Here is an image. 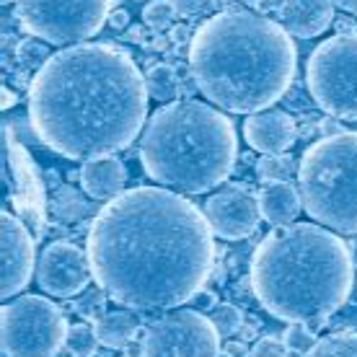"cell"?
<instances>
[{
  "label": "cell",
  "mask_w": 357,
  "mask_h": 357,
  "mask_svg": "<svg viewBox=\"0 0 357 357\" xmlns=\"http://www.w3.org/2000/svg\"><path fill=\"white\" fill-rule=\"evenodd\" d=\"M86 254L112 301L132 311H171L205 287L215 241L205 213L184 195L135 187L98 210Z\"/></svg>",
  "instance_id": "1"
},
{
  "label": "cell",
  "mask_w": 357,
  "mask_h": 357,
  "mask_svg": "<svg viewBox=\"0 0 357 357\" xmlns=\"http://www.w3.org/2000/svg\"><path fill=\"white\" fill-rule=\"evenodd\" d=\"M145 75L112 45L65 47L29 86V119L39 140L73 161L130 148L148 114Z\"/></svg>",
  "instance_id": "2"
},
{
  "label": "cell",
  "mask_w": 357,
  "mask_h": 357,
  "mask_svg": "<svg viewBox=\"0 0 357 357\" xmlns=\"http://www.w3.org/2000/svg\"><path fill=\"white\" fill-rule=\"evenodd\" d=\"M295 65L287 29L246 10L215 13L189 45L197 89L233 114H257L280 101L293 83Z\"/></svg>",
  "instance_id": "3"
},
{
  "label": "cell",
  "mask_w": 357,
  "mask_h": 357,
  "mask_svg": "<svg viewBox=\"0 0 357 357\" xmlns=\"http://www.w3.org/2000/svg\"><path fill=\"white\" fill-rule=\"evenodd\" d=\"M355 267L347 243L313 223L277 225L251 257L254 295L275 319L321 329L347 303Z\"/></svg>",
  "instance_id": "4"
},
{
  "label": "cell",
  "mask_w": 357,
  "mask_h": 357,
  "mask_svg": "<svg viewBox=\"0 0 357 357\" xmlns=\"http://www.w3.org/2000/svg\"><path fill=\"white\" fill-rule=\"evenodd\" d=\"M238 155L233 122L205 101H169L148 119L140 145L145 174L181 195H205L231 176Z\"/></svg>",
  "instance_id": "5"
},
{
  "label": "cell",
  "mask_w": 357,
  "mask_h": 357,
  "mask_svg": "<svg viewBox=\"0 0 357 357\" xmlns=\"http://www.w3.org/2000/svg\"><path fill=\"white\" fill-rule=\"evenodd\" d=\"M298 184L305 213L340 233H357V132L321 137L301 158Z\"/></svg>",
  "instance_id": "6"
},
{
  "label": "cell",
  "mask_w": 357,
  "mask_h": 357,
  "mask_svg": "<svg viewBox=\"0 0 357 357\" xmlns=\"http://www.w3.org/2000/svg\"><path fill=\"white\" fill-rule=\"evenodd\" d=\"M63 311L42 295H21L0 308V340L6 357H54L68 342Z\"/></svg>",
  "instance_id": "7"
},
{
  "label": "cell",
  "mask_w": 357,
  "mask_h": 357,
  "mask_svg": "<svg viewBox=\"0 0 357 357\" xmlns=\"http://www.w3.org/2000/svg\"><path fill=\"white\" fill-rule=\"evenodd\" d=\"M305 83L313 101L337 119H357V31L321 42L308 57Z\"/></svg>",
  "instance_id": "8"
},
{
  "label": "cell",
  "mask_w": 357,
  "mask_h": 357,
  "mask_svg": "<svg viewBox=\"0 0 357 357\" xmlns=\"http://www.w3.org/2000/svg\"><path fill=\"white\" fill-rule=\"evenodd\" d=\"M21 26L47 45L75 47L109 24L112 0H16Z\"/></svg>",
  "instance_id": "9"
},
{
  "label": "cell",
  "mask_w": 357,
  "mask_h": 357,
  "mask_svg": "<svg viewBox=\"0 0 357 357\" xmlns=\"http://www.w3.org/2000/svg\"><path fill=\"white\" fill-rule=\"evenodd\" d=\"M143 357H218L220 334L210 316L195 308H171L145 329Z\"/></svg>",
  "instance_id": "10"
},
{
  "label": "cell",
  "mask_w": 357,
  "mask_h": 357,
  "mask_svg": "<svg viewBox=\"0 0 357 357\" xmlns=\"http://www.w3.org/2000/svg\"><path fill=\"white\" fill-rule=\"evenodd\" d=\"M91 272L89 254H83L75 243L54 241L39 254V267H36V280L50 295L57 298H70L86 290Z\"/></svg>",
  "instance_id": "11"
},
{
  "label": "cell",
  "mask_w": 357,
  "mask_h": 357,
  "mask_svg": "<svg viewBox=\"0 0 357 357\" xmlns=\"http://www.w3.org/2000/svg\"><path fill=\"white\" fill-rule=\"evenodd\" d=\"M205 218L215 236L225 241L246 238L259 225V197L243 187H225L205 202Z\"/></svg>",
  "instance_id": "12"
},
{
  "label": "cell",
  "mask_w": 357,
  "mask_h": 357,
  "mask_svg": "<svg viewBox=\"0 0 357 357\" xmlns=\"http://www.w3.org/2000/svg\"><path fill=\"white\" fill-rule=\"evenodd\" d=\"M0 254H3V285L0 295L8 301L24 290L34 272V238L16 215L3 210L0 215Z\"/></svg>",
  "instance_id": "13"
},
{
  "label": "cell",
  "mask_w": 357,
  "mask_h": 357,
  "mask_svg": "<svg viewBox=\"0 0 357 357\" xmlns=\"http://www.w3.org/2000/svg\"><path fill=\"white\" fill-rule=\"evenodd\" d=\"M295 122L287 112L280 109H264L257 114L246 116L243 122V137L254 151L264 155H277L287 151L295 143Z\"/></svg>",
  "instance_id": "14"
},
{
  "label": "cell",
  "mask_w": 357,
  "mask_h": 357,
  "mask_svg": "<svg viewBox=\"0 0 357 357\" xmlns=\"http://www.w3.org/2000/svg\"><path fill=\"white\" fill-rule=\"evenodd\" d=\"M280 18L287 34L311 39L329 29L334 21V6L331 0H285L280 8Z\"/></svg>",
  "instance_id": "15"
},
{
  "label": "cell",
  "mask_w": 357,
  "mask_h": 357,
  "mask_svg": "<svg viewBox=\"0 0 357 357\" xmlns=\"http://www.w3.org/2000/svg\"><path fill=\"white\" fill-rule=\"evenodd\" d=\"M127 181V169L119 158H96L86 161L81 169V184L93 199H114L122 195Z\"/></svg>",
  "instance_id": "16"
},
{
  "label": "cell",
  "mask_w": 357,
  "mask_h": 357,
  "mask_svg": "<svg viewBox=\"0 0 357 357\" xmlns=\"http://www.w3.org/2000/svg\"><path fill=\"white\" fill-rule=\"evenodd\" d=\"M301 207H303L301 192L290 181H264L259 192V210L267 223L287 225L298 218Z\"/></svg>",
  "instance_id": "17"
},
{
  "label": "cell",
  "mask_w": 357,
  "mask_h": 357,
  "mask_svg": "<svg viewBox=\"0 0 357 357\" xmlns=\"http://www.w3.org/2000/svg\"><path fill=\"white\" fill-rule=\"evenodd\" d=\"M98 342L107 344L109 349H125L132 344L137 334V319L130 311H109L96 321Z\"/></svg>",
  "instance_id": "18"
},
{
  "label": "cell",
  "mask_w": 357,
  "mask_h": 357,
  "mask_svg": "<svg viewBox=\"0 0 357 357\" xmlns=\"http://www.w3.org/2000/svg\"><path fill=\"white\" fill-rule=\"evenodd\" d=\"M305 357H357V331H337L316 342Z\"/></svg>",
  "instance_id": "19"
},
{
  "label": "cell",
  "mask_w": 357,
  "mask_h": 357,
  "mask_svg": "<svg viewBox=\"0 0 357 357\" xmlns=\"http://www.w3.org/2000/svg\"><path fill=\"white\" fill-rule=\"evenodd\" d=\"M148 96L155 101H174L178 96V75L171 65H155L145 75Z\"/></svg>",
  "instance_id": "20"
},
{
  "label": "cell",
  "mask_w": 357,
  "mask_h": 357,
  "mask_svg": "<svg viewBox=\"0 0 357 357\" xmlns=\"http://www.w3.org/2000/svg\"><path fill=\"white\" fill-rule=\"evenodd\" d=\"M98 334L96 326L91 324H75L68 331V342H65V349L70 352L73 357H93L98 349Z\"/></svg>",
  "instance_id": "21"
},
{
  "label": "cell",
  "mask_w": 357,
  "mask_h": 357,
  "mask_svg": "<svg viewBox=\"0 0 357 357\" xmlns=\"http://www.w3.org/2000/svg\"><path fill=\"white\" fill-rule=\"evenodd\" d=\"M210 321L215 324V329L220 337H231L236 331H241L243 326V313L231 303H223L218 305L213 313H210Z\"/></svg>",
  "instance_id": "22"
},
{
  "label": "cell",
  "mask_w": 357,
  "mask_h": 357,
  "mask_svg": "<svg viewBox=\"0 0 357 357\" xmlns=\"http://www.w3.org/2000/svg\"><path fill=\"white\" fill-rule=\"evenodd\" d=\"M143 18H145V24H148L153 31H166V29H171V24H174L176 13H174V8H171L169 0H153V3H148V6H145Z\"/></svg>",
  "instance_id": "23"
},
{
  "label": "cell",
  "mask_w": 357,
  "mask_h": 357,
  "mask_svg": "<svg viewBox=\"0 0 357 357\" xmlns=\"http://www.w3.org/2000/svg\"><path fill=\"white\" fill-rule=\"evenodd\" d=\"M18 54V63L24 65V68H29V70H36L39 65H45L52 54H50V50H47L39 39H26V42H21L16 50Z\"/></svg>",
  "instance_id": "24"
},
{
  "label": "cell",
  "mask_w": 357,
  "mask_h": 357,
  "mask_svg": "<svg viewBox=\"0 0 357 357\" xmlns=\"http://www.w3.org/2000/svg\"><path fill=\"white\" fill-rule=\"evenodd\" d=\"M319 342L316 337V329H311L308 324H290L285 331V344L287 349H293V352H308Z\"/></svg>",
  "instance_id": "25"
},
{
  "label": "cell",
  "mask_w": 357,
  "mask_h": 357,
  "mask_svg": "<svg viewBox=\"0 0 357 357\" xmlns=\"http://www.w3.org/2000/svg\"><path fill=\"white\" fill-rule=\"evenodd\" d=\"M257 174H259L264 181H282V178L290 174V161L287 158H282L280 153L277 155H264V158H259V163H257Z\"/></svg>",
  "instance_id": "26"
},
{
  "label": "cell",
  "mask_w": 357,
  "mask_h": 357,
  "mask_svg": "<svg viewBox=\"0 0 357 357\" xmlns=\"http://www.w3.org/2000/svg\"><path fill=\"white\" fill-rule=\"evenodd\" d=\"M287 355V344L285 340H277V337H264L254 344V352L251 357H285Z\"/></svg>",
  "instance_id": "27"
},
{
  "label": "cell",
  "mask_w": 357,
  "mask_h": 357,
  "mask_svg": "<svg viewBox=\"0 0 357 357\" xmlns=\"http://www.w3.org/2000/svg\"><path fill=\"white\" fill-rule=\"evenodd\" d=\"M171 8H174V13L181 18H195L199 16L202 10H205V6L210 3V0H169Z\"/></svg>",
  "instance_id": "28"
},
{
  "label": "cell",
  "mask_w": 357,
  "mask_h": 357,
  "mask_svg": "<svg viewBox=\"0 0 357 357\" xmlns=\"http://www.w3.org/2000/svg\"><path fill=\"white\" fill-rule=\"evenodd\" d=\"M109 24L114 29H125L127 24H130V16H127V10L125 8H116L109 13Z\"/></svg>",
  "instance_id": "29"
},
{
  "label": "cell",
  "mask_w": 357,
  "mask_h": 357,
  "mask_svg": "<svg viewBox=\"0 0 357 357\" xmlns=\"http://www.w3.org/2000/svg\"><path fill=\"white\" fill-rule=\"evenodd\" d=\"M16 101H18V96L8 89V86H6V89H3V109H10Z\"/></svg>",
  "instance_id": "30"
},
{
  "label": "cell",
  "mask_w": 357,
  "mask_h": 357,
  "mask_svg": "<svg viewBox=\"0 0 357 357\" xmlns=\"http://www.w3.org/2000/svg\"><path fill=\"white\" fill-rule=\"evenodd\" d=\"M321 132H324V137H331V135H340V132H344V130H342L340 125H331L329 119H326L321 125Z\"/></svg>",
  "instance_id": "31"
},
{
  "label": "cell",
  "mask_w": 357,
  "mask_h": 357,
  "mask_svg": "<svg viewBox=\"0 0 357 357\" xmlns=\"http://www.w3.org/2000/svg\"><path fill=\"white\" fill-rule=\"evenodd\" d=\"M340 3L342 10H347V13H355L357 16V0H337Z\"/></svg>",
  "instance_id": "32"
},
{
  "label": "cell",
  "mask_w": 357,
  "mask_h": 357,
  "mask_svg": "<svg viewBox=\"0 0 357 357\" xmlns=\"http://www.w3.org/2000/svg\"><path fill=\"white\" fill-rule=\"evenodd\" d=\"M187 39V29H174V42H184Z\"/></svg>",
  "instance_id": "33"
},
{
  "label": "cell",
  "mask_w": 357,
  "mask_h": 357,
  "mask_svg": "<svg viewBox=\"0 0 357 357\" xmlns=\"http://www.w3.org/2000/svg\"><path fill=\"white\" fill-rule=\"evenodd\" d=\"M130 36H132L135 42H140V39H143V29H140V26H132V29H130Z\"/></svg>",
  "instance_id": "34"
},
{
  "label": "cell",
  "mask_w": 357,
  "mask_h": 357,
  "mask_svg": "<svg viewBox=\"0 0 357 357\" xmlns=\"http://www.w3.org/2000/svg\"><path fill=\"white\" fill-rule=\"evenodd\" d=\"M241 337L243 340H254V329L251 326H241Z\"/></svg>",
  "instance_id": "35"
},
{
  "label": "cell",
  "mask_w": 357,
  "mask_h": 357,
  "mask_svg": "<svg viewBox=\"0 0 357 357\" xmlns=\"http://www.w3.org/2000/svg\"><path fill=\"white\" fill-rule=\"evenodd\" d=\"M218 357H233V355H231V352H220Z\"/></svg>",
  "instance_id": "36"
},
{
  "label": "cell",
  "mask_w": 357,
  "mask_h": 357,
  "mask_svg": "<svg viewBox=\"0 0 357 357\" xmlns=\"http://www.w3.org/2000/svg\"><path fill=\"white\" fill-rule=\"evenodd\" d=\"M8 3H10V0H3V6H8Z\"/></svg>",
  "instance_id": "37"
},
{
  "label": "cell",
  "mask_w": 357,
  "mask_h": 357,
  "mask_svg": "<svg viewBox=\"0 0 357 357\" xmlns=\"http://www.w3.org/2000/svg\"><path fill=\"white\" fill-rule=\"evenodd\" d=\"M130 357H132V355H130Z\"/></svg>",
  "instance_id": "38"
}]
</instances>
